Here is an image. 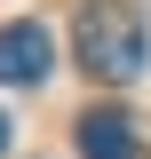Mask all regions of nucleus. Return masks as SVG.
<instances>
[{"mask_svg": "<svg viewBox=\"0 0 151 159\" xmlns=\"http://www.w3.org/2000/svg\"><path fill=\"white\" fill-rule=\"evenodd\" d=\"M72 48H80V72L112 80V88L143 80V64H151V32H143V16L119 8V0H88V8H80Z\"/></svg>", "mask_w": 151, "mask_h": 159, "instance_id": "obj_1", "label": "nucleus"}, {"mask_svg": "<svg viewBox=\"0 0 151 159\" xmlns=\"http://www.w3.org/2000/svg\"><path fill=\"white\" fill-rule=\"evenodd\" d=\"M56 72V32L48 24H0V88H40Z\"/></svg>", "mask_w": 151, "mask_h": 159, "instance_id": "obj_2", "label": "nucleus"}, {"mask_svg": "<svg viewBox=\"0 0 151 159\" xmlns=\"http://www.w3.org/2000/svg\"><path fill=\"white\" fill-rule=\"evenodd\" d=\"M80 159H143L135 119H119V111H88V119H80Z\"/></svg>", "mask_w": 151, "mask_h": 159, "instance_id": "obj_3", "label": "nucleus"}, {"mask_svg": "<svg viewBox=\"0 0 151 159\" xmlns=\"http://www.w3.org/2000/svg\"><path fill=\"white\" fill-rule=\"evenodd\" d=\"M0 151H8V111H0Z\"/></svg>", "mask_w": 151, "mask_h": 159, "instance_id": "obj_4", "label": "nucleus"}]
</instances>
